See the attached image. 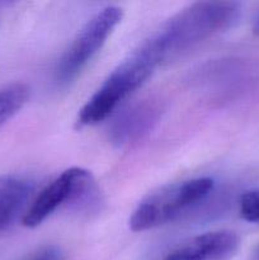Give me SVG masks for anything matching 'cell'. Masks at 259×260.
<instances>
[{"mask_svg": "<svg viewBox=\"0 0 259 260\" xmlns=\"http://www.w3.org/2000/svg\"><path fill=\"white\" fill-rule=\"evenodd\" d=\"M24 260H65V255L58 246L46 245L37 249Z\"/></svg>", "mask_w": 259, "mask_h": 260, "instance_id": "8fae6325", "label": "cell"}, {"mask_svg": "<svg viewBox=\"0 0 259 260\" xmlns=\"http://www.w3.org/2000/svg\"><path fill=\"white\" fill-rule=\"evenodd\" d=\"M253 260H259V245H256L255 249H254Z\"/></svg>", "mask_w": 259, "mask_h": 260, "instance_id": "7c38bea8", "label": "cell"}, {"mask_svg": "<svg viewBox=\"0 0 259 260\" xmlns=\"http://www.w3.org/2000/svg\"><path fill=\"white\" fill-rule=\"evenodd\" d=\"M29 98V88L24 84H12L0 88V126L18 113Z\"/></svg>", "mask_w": 259, "mask_h": 260, "instance_id": "9c48e42d", "label": "cell"}, {"mask_svg": "<svg viewBox=\"0 0 259 260\" xmlns=\"http://www.w3.org/2000/svg\"><path fill=\"white\" fill-rule=\"evenodd\" d=\"M161 61L164 57L154 38L150 37L109 74L101 88L86 102L79 112V126H94L104 121L151 76Z\"/></svg>", "mask_w": 259, "mask_h": 260, "instance_id": "7a4b0ae2", "label": "cell"}, {"mask_svg": "<svg viewBox=\"0 0 259 260\" xmlns=\"http://www.w3.org/2000/svg\"><path fill=\"white\" fill-rule=\"evenodd\" d=\"M239 211L244 220L259 223V189L248 190L241 196Z\"/></svg>", "mask_w": 259, "mask_h": 260, "instance_id": "30bf717a", "label": "cell"}, {"mask_svg": "<svg viewBox=\"0 0 259 260\" xmlns=\"http://www.w3.org/2000/svg\"><path fill=\"white\" fill-rule=\"evenodd\" d=\"M101 200L93 175L83 168H70L46 185L22 218L25 228H37L61 206L78 212H90Z\"/></svg>", "mask_w": 259, "mask_h": 260, "instance_id": "3957f363", "label": "cell"}, {"mask_svg": "<svg viewBox=\"0 0 259 260\" xmlns=\"http://www.w3.org/2000/svg\"><path fill=\"white\" fill-rule=\"evenodd\" d=\"M33 190L35 184L28 178L17 174L0 175V233L9 230L17 222Z\"/></svg>", "mask_w": 259, "mask_h": 260, "instance_id": "ba28073f", "label": "cell"}, {"mask_svg": "<svg viewBox=\"0 0 259 260\" xmlns=\"http://www.w3.org/2000/svg\"><path fill=\"white\" fill-rule=\"evenodd\" d=\"M122 19V9L114 5L103 8L90 18L65 51L56 68L58 84H68L78 76L86 63L103 47Z\"/></svg>", "mask_w": 259, "mask_h": 260, "instance_id": "5b68a950", "label": "cell"}, {"mask_svg": "<svg viewBox=\"0 0 259 260\" xmlns=\"http://www.w3.org/2000/svg\"><path fill=\"white\" fill-rule=\"evenodd\" d=\"M240 245L233 231L220 230L201 234L175 246L163 260H229Z\"/></svg>", "mask_w": 259, "mask_h": 260, "instance_id": "8992f818", "label": "cell"}, {"mask_svg": "<svg viewBox=\"0 0 259 260\" xmlns=\"http://www.w3.org/2000/svg\"><path fill=\"white\" fill-rule=\"evenodd\" d=\"M163 106L160 101L144 99L132 104L130 108L118 114L109 131L111 141L117 146L136 142L149 134L160 121Z\"/></svg>", "mask_w": 259, "mask_h": 260, "instance_id": "52a82bcc", "label": "cell"}, {"mask_svg": "<svg viewBox=\"0 0 259 260\" xmlns=\"http://www.w3.org/2000/svg\"><path fill=\"white\" fill-rule=\"evenodd\" d=\"M213 185L211 178L203 177L155 190L139 203L130 218V228L135 233H141L175 220L184 211L205 200L212 192Z\"/></svg>", "mask_w": 259, "mask_h": 260, "instance_id": "277c9868", "label": "cell"}, {"mask_svg": "<svg viewBox=\"0 0 259 260\" xmlns=\"http://www.w3.org/2000/svg\"><path fill=\"white\" fill-rule=\"evenodd\" d=\"M254 30H255L256 35H259V15L256 17L255 22H254Z\"/></svg>", "mask_w": 259, "mask_h": 260, "instance_id": "4fadbf2b", "label": "cell"}, {"mask_svg": "<svg viewBox=\"0 0 259 260\" xmlns=\"http://www.w3.org/2000/svg\"><path fill=\"white\" fill-rule=\"evenodd\" d=\"M240 7L233 2H198L170 18L151 36L164 60L190 50L223 32L238 20Z\"/></svg>", "mask_w": 259, "mask_h": 260, "instance_id": "6da1fadb", "label": "cell"}]
</instances>
